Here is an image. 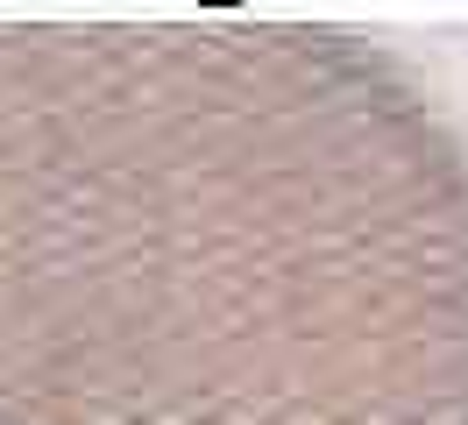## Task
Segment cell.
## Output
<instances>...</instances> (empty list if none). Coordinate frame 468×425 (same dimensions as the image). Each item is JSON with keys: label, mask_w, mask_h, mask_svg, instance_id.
I'll return each mask as SVG.
<instances>
[{"label": "cell", "mask_w": 468, "mask_h": 425, "mask_svg": "<svg viewBox=\"0 0 468 425\" xmlns=\"http://www.w3.org/2000/svg\"><path fill=\"white\" fill-rule=\"evenodd\" d=\"M0 425H468V128L355 22H0Z\"/></svg>", "instance_id": "6da1fadb"}]
</instances>
